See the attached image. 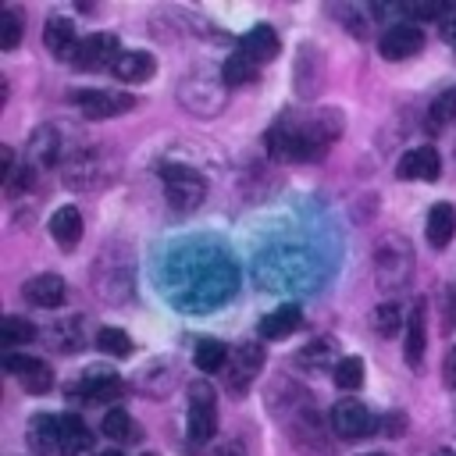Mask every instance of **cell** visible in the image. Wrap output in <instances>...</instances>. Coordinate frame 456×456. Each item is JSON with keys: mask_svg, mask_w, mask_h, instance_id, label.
<instances>
[{"mask_svg": "<svg viewBox=\"0 0 456 456\" xmlns=\"http://www.w3.org/2000/svg\"><path fill=\"white\" fill-rule=\"evenodd\" d=\"M118 36L114 32H89L78 46H75V53H71V68H78V71H100V68H114V61H118Z\"/></svg>", "mask_w": 456, "mask_h": 456, "instance_id": "obj_5", "label": "cell"}, {"mask_svg": "<svg viewBox=\"0 0 456 456\" xmlns=\"http://www.w3.org/2000/svg\"><path fill=\"white\" fill-rule=\"evenodd\" d=\"M207 456H246V449H242V442H235V438H228V442H217Z\"/></svg>", "mask_w": 456, "mask_h": 456, "instance_id": "obj_37", "label": "cell"}, {"mask_svg": "<svg viewBox=\"0 0 456 456\" xmlns=\"http://www.w3.org/2000/svg\"><path fill=\"white\" fill-rule=\"evenodd\" d=\"M395 175L406 178V182H435L442 175V157H438L435 146H413L399 157Z\"/></svg>", "mask_w": 456, "mask_h": 456, "instance_id": "obj_12", "label": "cell"}, {"mask_svg": "<svg viewBox=\"0 0 456 456\" xmlns=\"http://www.w3.org/2000/svg\"><path fill=\"white\" fill-rule=\"evenodd\" d=\"M75 395H82L86 403H110V399L121 395V381H118V374L93 367V370L75 385Z\"/></svg>", "mask_w": 456, "mask_h": 456, "instance_id": "obj_15", "label": "cell"}, {"mask_svg": "<svg viewBox=\"0 0 456 456\" xmlns=\"http://www.w3.org/2000/svg\"><path fill=\"white\" fill-rule=\"evenodd\" d=\"M110 71H114V78H121V82H146V78L157 71V61H153V53H146V50H121Z\"/></svg>", "mask_w": 456, "mask_h": 456, "instance_id": "obj_17", "label": "cell"}, {"mask_svg": "<svg viewBox=\"0 0 456 456\" xmlns=\"http://www.w3.org/2000/svg\"><path fill=\"white\" fill-rule=\"evenodd\" d=\"M50 235L61 249H75L82 239V214L78 207H57L50 217Z\"/></svg>", "mask_w": 456, "mask_h": 456, "instance_id": "obj_18", "label": "cell"}, {"mask_svg": "<svg viewBox=\"0 0 456 456\" xmlns=\"http://www.w3.org/2000/svg\"><path fill=\"white\" fill-rule=\"evenodd\" d=\"M100 456H125L121 449H107V452H100Z\"/></svg>", "mask_w": 456, "mask_h": 456, "instance_id": "obj_40", "label": "cell"}, {"mask_svg": "<svg viewBox=\"0 0 456 456\" xmlns=\"http://www.w3.org/2000/svg\"><path fill=\"white\" fill-rule=\"evenodd\" d=\"M370 321H374V331H378V335L392 338V335H399V324H403V310H399V303H381V306L370 314Z\"/></svg>", "mask_w": 456, "mask_h": 456, "instance_id": "obj_32", "label": "cell"}, {"mask_svg": "<svg viewBox=\"0 0 456 456\" xmlns=\"http://www.w3.org/2000/svg\"><path fill=\"white\" fill-rule=\"evenodd\" d=\"M192 360H196V367H200L203 374H217V370L228 367V349H224V342H217V338H200Z\"/></svg>", "mask_w": 456, "mask_h": 456, "instance_id": "obj_24", "label": "cell"}, {"mask_svg": "<svg viewBox=\"0 0 456 456\" xmlns=\"http://www.w3.org/2000/svg\"><path fill=\"white\" fill-rule=\"evenodd\" d=\"M11 171H14V153H11V146H0V178L7 182Z\"/></svg>", "mask_w": 456, "mask_h": 456, "instance_id": "obj_38", "label": "cell"}, {"mask_svg": "<svg viewBox=\"0 0 456 456\" xmlns=\"http://www.w3.org/2000/svg\"><path fill=\"white\" fill-rule=\"evenodd\" d=\"M142 456H157V452H142Z\"/></svg>", "mask_w": 456, "mask_h": 456, "instance_id": "obj_43", "label": "cell"}, {"mask_svg": "<svg viewBox=\"0 0 456 456\" xmlns=\"http://www.w3.org/2000/svg\"><path fill=\"white\" fill-rule=\"evenodd\" d=\"M410 271H413V253L406 246V239H381L378 249H374V278H378V289H399L410 281Z\"/></svg>", "mask_w": 456, "mask_h": 456, "instance_id": "obj_3", "label": "cell"}, {"mask_svg": "<svg viewBox=\"0 0 456 456\" xmlns=\"http://www.w3.org/2000/svg\"><path fill=\"white\" fill-rule=\"evenodd\" d=\"M363 456H388V452H363Z\"/></svg>", "mask_w": 456, "mask_h": 456, "instance_id": "obj_42", "label": "cell"}, {"mask_svg": "<svg viewBox=\"0 0 456 456\" xmlns=\"http://www.w3.org/2000/svg\"><path fill=\"white\" fill-rule=\"evenodd\" d=\"M420 46H424V32H420L413 21H395V25H388V28L381 32V39H378V50H381L385 61H406V57H413Z\"/></svg>", "mask_w": 456, "mask_h": 456, "instance_id": "obj_11", "label": "cell"}, {"mask_svg": "<svg viewBox=\"0 0 456 456\" xmlns=\"http://www.w3.org/2000/svg\"><path fill=\"white\" fill-rule=\"evenodd\" d=\"M43 46L50 50V53H57V57H68L71 61V53H75V25L68 21V18H57V14H50L46 18V25H43Z\"/></svg>", "mask_w": 456, "mask_h": 456, "instance_id": "obj_20", "label": "cell"}, {"mask_svg": "<svg viewBox=\"0 0 456 456\" xmlns=\"http://www.w3.org/2000/svg\"><path fill=\"white\" fill-rule=\"evenodd\" d=\"M403 11L410 14V18H442V14H452V7L449 4H442V0H413V4H403Z\"/></svg>", "mask_w": 456, "mask_h": 456, "instance_id": "obj_34", "label": "cell"}, {"mask_svg": "<svg viewBox=\"0 0 456 456\" xmlns=\"http://www.w3.org/2000/svg\"><path fill=\"white\" fill-rule=\"evenodd\" d=\"M32 182H36L32 164H21V167H14V171H11V178L4 182V189H7L11 196H21L25 189H32Z\"/></svg>", "mask_w": 456, "mask_h": 456, "instance_id": "obj_35", "label": "cell"}, {"mask_svg": "<svg viewBox=\"0 0 456 456\" xmlns=\"http://www.w3.org/2000/svg\"><path fill=\"white\" fill-rule=\"evenodd\" d=\"M253 78H256V64H253L246 53H239V50L221 64V86H228V89H232V86H246V82H253Z\"/></svg>", "mask_w": 456, "mask_h": 456, "instance_id": "obj_25", "label": "cell"}, {"mask_svg": "<svg viewBox=\"0 0 456 456\" xmlns=\"http://www.w3.org/2000/svg\"><path fill=\"white\" fill-rule=\"evenodd\" d=\"M331 428L338 438H367L374 431V413L360 399H338L331 406Z\"/></svg>", "mask_w": 456, "mask_h": 456, "instance_id": "obj_9", "label": "cell"}, {"mask_svg": "<svg viewBox=\"0 0 456 456\" xmlns=\"http://www.w3.org/2000/svg\"><path fill=\"white\" fill-rule=\"evenodd\" d=\"M71 103L93 118V121H103V118H118L125 110L135 107V96L132 93H121V89H86V93H75Z\"/></svg>", "mask_w": 456, "mask_h": 456, "instance_id": "obj_6", "label": "cell"}, {"mask_svg": "<svg viewBox=\"0 0 456 456\" xmlns=\"http://www.w3.org/2000/svg\"><path fill=\"white\" fill-rule=\"evenodd\" d=\"M64 278L61 274H36L32 281H25V299L43 306V310H57L64 303Z\"/></svg>", "mask_w": 456, "mask_h": 456, "instance_id": "obj_16", "label": "cell"}, {"mask_svg": "<svg viewBox=\"0 0 456 456\" xmlns=\"http://www.w3.org/2000/svg\"><path fill=\"white\" fill-rule=\"evenodd\" d=\"M442 36H445V43L452 46V53H456V7H452V14L445 18V25H442Z\"/></svg>", "mask_w": 456, "mask_h": 456, "instance_id": "obj_39", "label": "cell"}, {"mask_svg": "<svg viewBox=\"0 0 456 456\" xmlns=\"http://www.w3.org/2000/svg\"><path fill=\"white\" fill-rule=\"evenodd\" d=\"M342 135V114L335 107L317 110L306 121L278 118L267 128V153L274 160H314Z\"/></svg>", "mask_w": 456, "mask_h": 456, "instance_id": "obj_1", "label": "cell"}, {"mask_svg": "<svg viewBox=\"0 0 456 456\" xmlns=\"http://www.w3.org/2000/svg\"><path fill=\"white\" fill-rule=\"evenodd\" d=\"M36 338V324L32 321H25V317H18V314H7L4 321H0V342L11 349V346H25V342H32Z\"/></svg>", "mask_w": 456, "mask_h": 456, "instance_id": "obj_27", "label": "cell"}, {"mask_svg": "<svg viewBox=\"0 0 456 456\" xmlns=\"http://www.w3.org/2000/svg\"><path fill=\"white\" fill-rule=\"evenodd\" d=\"M28 449L32 452L61 449V417H50V413L32 417V424H28Z\"/></svg>", "mask_w": 456, "mask_h": 456, "instance_id": "obj_23", "label": "cell"}, {"mask_svg": "<svg viewBox=\"0 0 456 456\" xmlns=\"http://www.w3.org/2000/svg\"><path fill=\"white\" fill-rule=\"evenodd\" d=\"M299 321H303L299 306H296V303H285V306L264 314V321H260L256 331H260V338H285V335H292V331L299 328Z\"/></svg>", "mask_w": 456, "mask_h": 456, "instance_id": "obj_22", "label": "cell"}, {"mask_svg": "<svg viewBox=\"0 0 456 456\" xmlns=\"http://www.w3.org/2000/svg\"><path fill=\"white\" fill-rule=\"evenodd\" d=\"M335 385L338 388H346V392H353V388H360L363 385V360L360 356H342V360H335Z\"/></svg>", "mask_w": 456, "mask_h": 456, "instance_id": "obj_29", "label": "cell"}, {"mask_svg": "<svg viewBox=\"0 0 456 456\" xmlns=\"http://www.w3.org/2000/svg\"><path fill=\"white\" fill-rule=\"evenodd\" d=\"M260 367H264V346H260V342H242V346L228 356V367H224L228 388H232V392H246V388L256 381Z\"/></svg>", "mask_w": 456, "mask_h": 456, "instance_id": "obj_7", "label": "cell"}, {"mask_svg": "<svg viewBox=\"0 0 456 456\" xmlns=\"http://www.w3.org/2000/svg\"><path fill=\"white\" fill-rule=\"evenodd\" d=\"M96 349L107 353V356H128L132 353V338L121 328H100L96 331Z\"/></svg>", "mask_w": 456, "mask_h": 456, "instance_id": "obj_30", "label": "cell"}, {"mask_svg": "<svg viewBox=\"0 0 456 456\" xmlns=\"http://www.w3.org/2000/svg\"><path fill=\"white\" fill-rule=\"evenodd\" d=\"M278 46H281V43H278V32H274L271 25H253V28L239 39V53H246L256 68L267 64V61H274V57H278Z\"/></svg>", "mask_w": 456, "mask_h": 456, "instance_id": "obj_14", "label": "cell"}, {"mask_svg": "<svg viewBox=\"0 0 456 456\" xmlns=\"http://www.w3.org/2000/svg\"><path fill=\"white\" fill-rule=\"evenodd\" d=\"M61 456H93V435L75 413H61Z\"/></svg>", "mask_w": 456, "mask_h": 456, "instance_id": "obj_19", "label": "cell"}, {"mask_svg": "<svg viewBox=\"0 0 456 456\" xmlns=\"http://www.w3.org/2000/svg\"><path fill=\"white\" fill-rule=\"evenodd\" d=\"M21 43V14L0 11V50H14Z\"/></svg>", "mask_w": 456, "mask_h": 456, "instance_id": "obj_33", "label": "cell"}, {"mask_svg": "<svg viewBox=\"0 0 456 456\" xmlns=\"http://www.w3.org/2000/svg\"><path fill=\"white\" fill-rule=\"evenodd\" d=\"M160 178H164L167 203L175 210H196L207 200V178L200 171H192V167L167 164V167H160Z\"/></svg>", "mask_w": 456, "mask_h": 456, "instance_id": "obj_4", "label": "cell"}, {"mask_svg": "<svg viewBox=\"0 0 456 456\" xmlns=\"http://www.w3.org/2000/svg\"><path fill=\"white\" fill-rule=\"evenodd\" d=\"M4 367H7V370L21 381V388L32 392V395H43V392L53 388V370H50V363L39 360V356H18V353H7V356H4Z\"/></svg>", "mask_w": 456, "mask_h": 456, "instance_id": "obj_10", "label": "cell"}, {"mask_svg": "<svg viewBox=\"0 0 456 456\" xmlns=\"http://www.w3.org/2000/svg\"><path fill=\"white\" fill-rule=\"evenodd\" d=\"M57 142H61V139H57V128H50V125L36 128V132H32V142H28L36 164H43V167L57 164Z\"/></svg>", "mask_w": 456, "mask_h": 456, "instance_id": "obj_26", "label": "cell"}, {"mask_svg": "<svg viewBox=\"0 0 456 456\" xmlns=\"http://www.w3.org/2000/svg\"><path fill=\"white\" fill-rule=\"evenodd\" d=\"M289 435H292V445H296L299 452H306V456H331V449H335L331 438L324 435L321 417H317L314 410H303L299 417H292Z\"/></svg>", "mask_w": 456, "mask_h": 456, "instance_id": "obj_8", "label": "cell"}, {"mask_svg": "<svg viewBox=\"0 0 456 456\" xmlns=\"http://www.w3.org/2000/svg\"><path fill=\"white\" fill-rule=\"evenodd\" d=\"M442 381H445V388H456V346L442 360Z\"/></svg>", "mask_w": 456, "mask_h": 456, "instance_id": "obj_36", "label": "cell"}, {"mask_svg": "<svg viewBox=\"0 0 456 456\" xmlns=\"http://www.w3.org/2000/svg\"><path fill=\"white\" fill-rule=\"evenodd\" d=\"M438 456H456V452H449V449H442V452H438Z\"/></svg>", "mask_w": 456, "mask_h": 456, "instance_id": "obj_41", "label": "cell"}, {"mask_svg": "<svg viewBox=\"0 0 456 456\" xmlns=\"http://www.w3.org/2000/svg\"><path fill=\"white\" fill-rule=\"evenodd\" d=\"M189 395V410H185V428H189V442H210L217 435V392L210 381L196 378L185 388Z\"/></svg>", "mask_w": 456, "mask_h": 456, "instance_id": "obj_2", "label": "cell"}, {"mask_svg": "<svg viewBox=\"0 0 456 456\" xmlns=\"http://www.w3.org/2000/svg\"><path fill=\"white\" fill-rule=\"evenodd\" d=\"M424 346H428V299L417 296L413 299V310L406 314V342H403V353H406L410 370H420Z\"/></svg>", "mask_w": 456, "mask_h": 456, "instance_id": "obj_13", "label": "cell"}, {"mask_svg": "<svg viewBox=\"0 0 456 456\" xmlns=\"http://www.w3.org/2000/svg\"><path fill=\"white\" fill-rule=\"evenodd\" d=\"M452 235H456V210H452V203H435L428 210V242L435 249H445L452 242Z\"/></svg>", "mask_w": 456, "mask_h": 456, "instance_id": "obj_21", "label": "cell"}, {"mask_svg": "<svg viewBox=\"0 0 456 456\" xmlns=\"http://www.w3.org/2000/svg\"><path fill=\"white\" fill-rule=\"evenodd\" d=\"M100 431H103L107 438H114V442H132V438H139V431H135V420H132L125 410H110V413L103 417Z\"/></svg>", "mask_w": 456, "mask_h": 456, "instance_id": "obj_28", "label": "cell"}, {"mask_svg": "<svg viewBox=\"0 0 456 456\" xmlns=\"http://www.w3.org/2000/svg\"><path fill=\"white\" fill-rule=\"evenodd\" d=\"M428 121H431V128H445L449 121H456V86L435 96V103L428 110Z\"/></svg>", "mask_w": 456, "mask_h": 456, "instance_id": "obj_31", "label": "cell"}]
</instances>
